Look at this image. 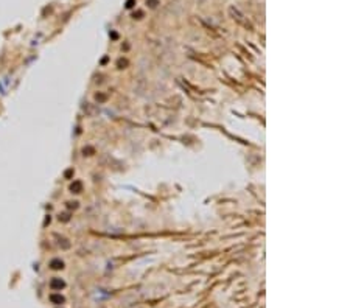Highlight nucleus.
I'll return each mask as SVG.
<instances>
[{
	"instance_id": "f257e3e1",
	"label": "nucleus",
	"mask_w": 350,
	"mask_h": 308,
	"mask_svg": "<svg viewBox=\"0 0 350 308\" xmlns=\"http://www.w3.org/2000/svg\"><path fill=\"white\" fill-rule=\"evenodd\" d=\"M64 287H65V282H64V280L58 279V277L52 279V282H50V288H52V289H54V291H61Z\"/></svg>"
},
{
	"instance_id": "f03ea898",
	"label": "nucleus",
	"mask_w": 350,
	"mask_h": 308,
	"mask_svg": "<svg viewBox=\"0 0 350 308\" xmlns=\"http://www.w3.org/2000/svg\"><path fill=\"white\" fill-rule=\"evenodd\" d=\"M50 268L54 269V271H58V269H62L64 268V261L59 260V258H53V260L50 261Z\"/></svg>"
},
{
	"instance_id": "7ed1b4c3",
	"label": "nucleus",
	"mask_w": 350,
	"mask_h": 308,
	"mask_svg": "<svg viewBox=\"0 0 350 308\" xmlns=\"http://www.w3.org/2000/svg\"><path fill=\"white\" fill-rule=\"evenodd\" d=\"M229 11H230V14L233 16V19H235V20H238V22H240V24H244V25H246V22L243 20V16H241V14H240V13H238V9H235V8L232 6V8H230V9H229Z\"/></svg>"
},
{
	"instance_id": "20e7f679",
	"label": "nucleus",
	"mask_w": 350,
	"mask_h": 308,
	"mask_svg": "<svg viewBox=\"0 0 350 308\" xmlns=\"http://www.w3.org/2000/svg\"><path fill=\"white\" fill-rule=\"evenodd\" d=\"M70 190H72V193H81V190H83V184H81L79 181H75V182L70 185Z\"/></svg>"
},
{
	"instance_id": "39448f33",
	"label": "nucleus",
	"mask_w": 350,
	"mask_h": 308,
	"mask_svg": "<svg viewBox=\"0 0 350 308\" xmlns=\"http://www.w3.org/2000/svg\"><path fill=\"white\" fill-rule=\"evenodd\" d=\"M50 300L53 302V304H56V305H61V304H64V297H62V296L61 294H52L50 296Z\"/></svg>"
},
{
	"instance_id": "423d86ee",
	"label": "nucleus",
	"mask_w": 350,
	"mask_h": 308,
	"mask_svg": "<svg viewBox=\"0 0 350 308\" xmlns=\"http://www.w3.org/2000/svg\"><path fill=\"white\" fill-rule=\"evenodd\" d=\"M69 219H70V216H69V213H61V215H59V221H69Z\"/></svg>"
},
{
	"instance_id": "0eeeda50",
	"label": "nucleus",
	"mask_w": 350,
	"mask_h": 308,
	"mask_svg": "<svg viewBox=\"0 0 350 308\" xmlns=\"http://www.w3.org/2000/svg\"><path fill=\"white\" fill-rule=\"evenodd\" d=\"M67 207L69 208H76L78 207V202H67Z\"/></svg>"
},
{
	"instance_id": "6e6552de",
	"label": "nucleus",
	"mask_w": 350,
	"mask_h": 308,
	"mask_svg": "<svg viewBox=\"0 0 350 308\" xmlns=\"http://www.w3.org/2000/svg\"><path fill=\"white\" fill-rule=\"evenodd\" d=\"M134 6V0H128L126 2V8H132Z\"/></svg>"
},
{
	"instance_id": "1a4fd4ad",
	"label": "nucleus",
	"mask_w": 350,
	"mask_h": 308,
	"mask_svg": "<svg viewBox=\"0 0 350 308\" xmlns=\"http://www.w3.org/2000/svg\"><path fill=\"white\" fill-rule=\"evenodd\" d=\"M70 176H73V170H67L65 171V178H70Z\"/></svg>"
},
{
	"instance_id": "9d476101",
	"label": "nucleus",
	"mask_w": 350,
	"mask_h": 308,
	"mask_svg": "<svg viewBox=\"0 0 350 308\" xmlns=\"http://www.w3.org/2000/svg\"><path fill=\"white\" fill-rule=\"evenodd\" d=\"M148 3H150V6H156V5H157V0H148Z\"/></svg>"
}]
</instances>
